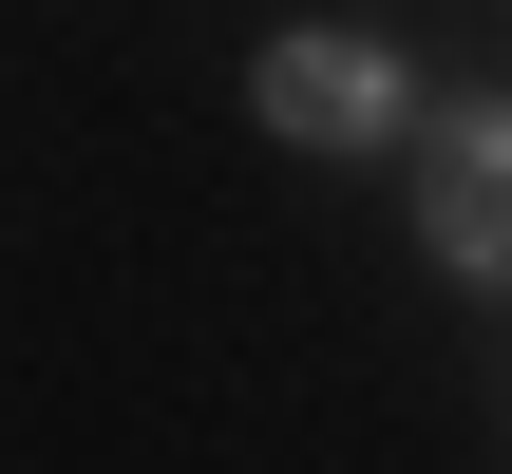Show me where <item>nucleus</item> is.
I'll list each match as a JSON object with an SVG mask.
<instances>
[{"instance_id":"2","label":"nucleus","mask_w":512,"mask_h":474,"mask_svg":"<svg viewBox=\"0 0 512 474\" xmlns=\"http://www.w3.org/2000/svg\"><path fill=\"white\" fill-rule=\"evenodd\" d=\"M437 247L475 285H512V114H456L437 133Z\"/></svg>"},{"instance_id":"1","label":"nucleus","mask_w":512,"mask_h":474,"mask_svg":"<svg viewBox=\"0 0 512 474\" xmlns=\"http://www.w3.org/2000/svg\"><path fill=\"white\" fill-rule=\"evenodd\" d=\"M266 133H323V152L399 133V57H361V38H285V57H266Z\"/></svg>"}]
</instances>
